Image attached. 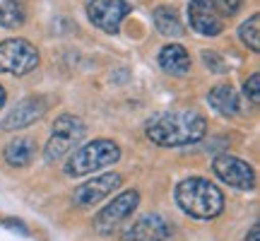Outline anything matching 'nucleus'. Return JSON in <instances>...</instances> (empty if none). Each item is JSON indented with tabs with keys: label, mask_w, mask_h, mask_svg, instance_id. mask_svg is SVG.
<instances>
[{
	"label": "nucleus",
	"mask_w": 260,
	"mask_h": 241,
	"mask_svg": "<svg viewBox=\"0 0 260 241\" xmlns=\"http://www.w3.org/2000/svg\"><path fill=\"white\" fill-rule=\"evenodd\" d=\"M207 133V120L198 111H167L147 120L145 135L159 147H183L200 142Z\"/></svg>",
	"instance_id": "obj_1"
},
{
	"label": "nucleus",
	"mask_w": 260,
	"mask_h": 241,
	"mask_svg": "<svg viewBox=\"0 0 260 241\" xmlns=\"http://www.w3.org/2000/svg\"><path fill=\"white\" fill-rule=\"evenodd\" d=\"M176 205L193 220H214L224 210V193L210 178L188 176L174 188Z\"/></svg>",
	"instance_id": "obj_2"
},
{
	"label": "nucleus",
	"mask_w": 260,
	"mask_h": 241,
	"mask_svg": "<svg viewBox=\"0 0 260 241\" xmlns=\"http://www.w3.org/2000/svg\"><path fill=\"white\" fill-rule=\"evenodd\" d=\"M118 159H121V147L109 138H99L77 149L73 157L65 162L63 171L73 178H82L87 174H94L99 169L109 167V164H116Z\"/></svg>",
	"instance_id": "obj_3"
},
{
	"label": "nucleus",
	"mask_w": 260,
	"mask_h": 241,
	"mask_svg": "<svg viewBox=\"0 0 260 241\" xmlns=\"http://www.w3.org/2000/svg\"><path fill=\"white\" fill-rule=\"evenodd\" d=\"M84 133H87V128L77 116H70V113L58 116L56 123H53V130H51V138L44 147V157L48 162L63 159L80 140H84Z\"/></svg>",
	"instance_id": "obj_4"
},
{
	"label": "nucleus",
	"mask_w": 260,
	"mask_h": 241,
	"mask_svg": "<svg viewBox=\"0 0 260 241\" xmlns=\"http://www.w3.org/2000/svg\"><path fill=\"white\" fill-rule=\"evenodd\" d=\"M138 205H140L138 191H125V193L116 195L104 210L96 213V217H94V232L99 236H111L128 217H133V213L138 210Z\"/></svg>",
	"instance_id": "obj_5"
},
{
	"label": "nucleus",
	"mask_w": 260,
	"mask_h": 241,
	"mask_svg": "<svg viewBox=\"0 0 260 241\" xmlns=\"http://www.w3.org/2000/svg\"><path fill=\"white\" fill-rule=\"evenodd\" d=\"M39 65V51L27 39H8L0 44V73L27 75Z\"/></svg>",
	"instance_id": "obj_6"
},
{
	"label": "nucleus",
	"mask_w": 260,
	"mask_h": 241,
	"mask_svg": "<svg viewBox=\"0 0 260 241\" xmlns=\"http://www.w3.org/2000/svg\"><path fill=\"white\" fill-rule=\"evenodd\" d=\"M133 5L125 0H87V17L106 34H116L121 22L130 15Z\"/></svg>",
	"instance_id": "obj_7"
},
{
	"label": "nucleus",
	"mask_w": 260,
	"mask_h": 241,
	"mask_svg": "<svg viewBox=\"0 0 260 241\" xmlns=\"http://www.w3.org/2000/svg\"><path fill=\"white\" fill-rule=\"evenodd\" d=\"M212 171L217 178H222L226 186L239 188V191H253L255 188V171L248 162H243L232 155H219L212 162Z\"/></svg>",
	"instance_id": "obj_8"
},
{
	"label": "nucleus",
	"mask_w": 260,
	"mask_h": 241,
	"mask_svg": "<svg viewBox=\"0 0 260 241\" xmlns=\"http://www.w3.org/2000/svg\"><path fill=\"white\" fill-rule=\"evenodd\" d=\"M121 181L123 178L118 174H104V176H96V178H89L75 188L73 193V203L77 207H92V205L102 203L104 198H109L113 191L121 188Z\"/></svg>",
	"instance_id": "obj_9"
},
{
	"label": "nucleus",
	"mask_w": 260,
	"mask_h": 241,
	"mask_svg": "<svg viewBox=\"0 0 260 241\" xmlns=\"http://www.w3.org/2000/svg\"><path fill=\"white\" fill-rule=\"evenodd\" d=\"M174 229L161 215H142L123 232V241H171Z\"/></svg>",
	"instance_id": "obj_10"
},
{
	"label": "nucleus",
	"mask_w": 260,
	"mask_h": 241,
	"mask_svg": "<svg viewBox=\"0 0 260 241\" xmlns=\"http://www.w3.org/2000/svg\"><path fill=\"white\" fill-rule=\"evenodd\" d=\"M48 111V102L41 97H27L12 109V111L0 120V128L3 130H22L37 123L39 118H44V113Z\"/></svg>",
	"instance_id": "obj_11"
},
{
	"label": "nucleus",
	"mask_w": 260,
	"mask_h": 241,
	"mask_svg": "<svg viewBox=\"0 0 260 241\" xmlns=\"http://www.w3.org/2000/svg\"><path fill=\"white\" fill-rule=\"evenodd\" d=\"M188 19H190V27L203 34V37H217L222 34V17L217 15V10L212 8L210 0H190L188 5Z\"/></svg>",
	"instance_id": "obj_12"
},
{
	"label": "nucleus",
	"mask_w": 260,
	"mask_h": 241,
	"mask_svg": "<svg viewBox=\"0 0 260 241\" xmlns=\"http://www.w3.org/2000/svg\"><path fill=\"white\" fill-rule=\"evenodd\" d=\"M159 65L164 73L181 77V75H188V70H190V56L181 44H169L159 51Z\"/></svg>",
	"instance_id": "obj_13"
},
{
	"label": "nucleus",
	"mask_w": 260,
	"mask_h": 241,
	"mask_svg": "<svg viewBox=\"0 0 260 241\" xmlns=\"http://www.w3.org/2000/svg\"><path fill=\"white\" fill-rule=\"evenodd\" d=\"M207 102L212 106L217 113H222V116H236L239 113V94L234 89L232 84H217L210 89L207 94Z\"/></svg>",
	"instance_id": "obj_14"
},
{
	"label": "nucleus",
	"mask_w": 260,
	"mask_h": 241,
	"mask_svg": "<svg viewBox=\"0 0 260 241\" xmlns=\"http://www.w3.org/2000/svg\"><path fill=\"white\" fill-rule=\"evenodd\" d=\"M34 155H37V145H34V140L31 138L12 140L8 147H5V152H3L5 162H8L10 167H17V169L29 167L31 159H34Z\"/></svg>",
	"instance_id": "obj_15"
},
{
	"label": "nucleus",
	"mask_w": 260,
	"mask_h": 241,
	"mask_svg": "<svg viewBox=\"0 0 260 241\" xmlns=\"http://www.w3.org/2000/svg\"><path fill=\"white\" fill-rule=\"evenodd\" d=\"M152 19H154V27H157L159 34H164V37H183V24H181V19H178V12L174 8H169V5H159L157 10H154V15H152Z\"/></svg>",
	"instance_id": "obj_16"
},
{
	"label": "nucleus",
	"mask_w": 260,
	"mask_h": 241,
	"mask_svg": "<svg viewBox=\"0 0 260 241\" xmlns=\"http://www.w3.org/2000/svg\"><path fill=\"white\" fill-rule=\"evenodd\" d=\"M0 24L5 29H17L24 24V10L17 0H0Z\"/></svg>",
	"instance_id": "obj_17"
},
{
	"label": "nucleus",
	"mask_w": 260,
	"mask_h": 241,
	"mask_svg": "<svg viewBox=\"0 0 260 241\" xmlns=\"http://www.w3.org/2000/svg\"><path fill=\"white\" fill-rule=\"evenodd\" d=\"M239 39H241L246 46L255 51H260V15H251V17L239 27Z\"/></svg>",
	"instance_id": "obj_18"
},
{
	"label": "nucleus",
	"mask_w": 260,
	"mask_h": 241,
	"mask_svg": "<svg viewBox=\"0 0 260 241\" xmlns=\"http://www.w3.org/2000/svg\"><path fill=\"white\" fill-rule=\"evenodd\" d=\"M210 3H212V8L217 10L219 17H232L241 8V0H210Z\"/></svg>",
	"instance_id": "obj_19"
},
{
	"label": "nucleus",
	"mask_w": 260,
	"mask_h": 241,
	"mask_svg": "<svg viewBox=\"0 0 260 241\" xmlns=\"http://www.w3.org/2000/svg\"><path fill=\"white\" fill-rule=\"evenodd\" d=\"M203 61L207 65V70H212V73H226L229 70V65L224 63V58L219 53H214V51H203Z\"/></svg>",
	"instance_id": "obj_20"
},
{
	"label": "nucleus",
	"mask_w": 260,
	"mask_h": 241,
	"mask_svg": "<svg viewBox=\"0 0 260 241\" xmlns=\"http://www.w3.org/2000/svg\"><path fill=\"white\" fill-rule=\"evenodd\" d=\"M243 92H246V97H248L253 104L260 102V75L258 73H253L251 77L243 82Z\"/></svg>",
	"instance_id": "obj_21"
},
{
	"label": "nucleus",
	"mask_w": 260,
	"mask_h": 241,
	"mask_svg": "<svg viewBox=\"0 0 260 241\" xmlns=\"http://www.w3.org/2000/svg\"><path fill=\"white\" fill-rule=\"evenodd\" d=\"M3 227H5V229H10V232H15V234H22V236H29L27 224L22 222V220H15V217H8V220H3Z\"/></svg>",
	"instance_id": "obj_22"
},
{
	"label": "nucleus",
	"mask_w": 260,
	"mask_h": 241,
	"mask_svg": "<svg viewBox=\"0 0 260 241\" xmlns=\"http://www.w3.org/2000/svg\"><path fill=\"white\" fill-rule=\"evenodd\" d=\"M246 241H260V227H258V224H253V227H251V232H248Z\"/></svg>",
	"instance_id": "obj_23"
},
{
	"label": "nucleus",
	"mask_w": 260,
	"mask_h": 241,
	"mask_svg": "<svg viewBox=\"0 0 260 241\" xmlns=\"http://www.w3.org/2000/svg\"><path fill=\"white\" fill-rule=\"evenodd\" d=\"M3 104H5V89H3V84H0V109H3Z\"/></svg>",
	"instance_id": "obj_24"
}]
</instances>
